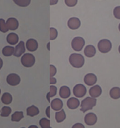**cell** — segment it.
<instances>
[{
	"label": "cell",
	"instance_id": "6da1fadb",
	"mask_svg": "<svg viewBox=\"0 0 120 128\" xmlns=\"http://www.w3.org/2000/svg\"><path fill=\"white\" fill-rule=\"evenodd\" d=\"M69 61L74 68H80L83 66L85 60L82 55L78 54H72L69 58Z\"/></svg>",
	"mask_w": 120,
	"mask_h": 128
},
{
	"label": "cell",
	"instance_id": "7a4b0ae2",
	"mask_svg": "<svg viewBox=\"0 0 120 128\" xmlns=\"http://www.w3.org/2000/svg\"><path fill=\"white\" fill-rule=\"evenodd\" d=\"M97 99L93 98L87 97L82 101L81 104L80 110L85 113L89 110H91L96 105Z\"/></svg>",
	"mask_w": 120,
	"mask_h": 128
},
{
	"label": "cell",
	"instance_id": "3957f363",
	"mask_svg": "<svg viewBox=\"0 0 120 128\" xmlns=\"http://www.w3.org/2000/svg\"><path fill=\"white\" fill-rule=\"evenodd\" d=\"M35 57L31 54H25L21 58V64L25 68H31L34 65Z\"/></svg>",
	"mask_w": 120,
	"mask_h": 128
},
{
	"label": "cell",
	"instance_id": "277c9868",
	"mask_svg": "<svg viewBox=\"0 0 120 128\" xmlns=\"http://www.w3.org/2000/svg\"><path fill=\"white\" fill-rule=\"evenodd\" d=\"M98 48L102 54H106L110 51L112 48V44L108 40H101L98 44Z\"/></svg>",
	"mask_w": 120,
	"mask_h": 128
},
{
	"label": "cell",
	"instance_id": "5b68a950",
	"mask_svg": "<svg viewBox=\"0 0 120 128\" xmlns=\"http://www.w3.org/2000/svg\"><path fill=\"white\" fill-rule=\"evenodd\" d=\"M85 45V41L81 37H75L72 40L71 46L75 51H81Z\"/></svg>",
	"mask_w": 120,
	"mask_h": 128
},
{
	"label": "cell",
	"instance_id": "8992f818",
	"mask_svg": "<svg viewBox=\"0 0 120 128\" xmlns=\"http://www.w3.org/2000/svg\"><path fill=\"white\" fill-rule=\"evenodd\" d=\"M87 89L82 84H78L75 85L73 89V94L75 96L79 98H81L86 95Z\"/></svg>",
	"mask_w": 120,
	"mask_h": 128
},
{
	"label": "cell",
	"instance_id": "52a82bcc",
	"mask_svg": "<svg viewBox=\"0 0 120 128\" xmlns=\"http://www.w3.org/2000/svg\"><path fill=\"white\" fill-rule=\"evenodd\" d=\"M20 81H21L20 77L16 74H11L7 77V82L10 86H15L18 85L20 83Z\"/></svg>",
	"mask_w": 120,
	"mask_h": 128
},
{
	"label": "cell",
	"instance_id": "ba28073f",
	"mask_svg": "<svg viewBox=\"0 0 120 128\" xmlns=\"http://www.w3.org/2000/svg\"><path fill=\"white\" fill-rule=\"evenodd\" d=\"M85 123L88 126L94 125L97 122V117L95 114L93 113H89L85 115L84 118Z\"/></svg>",
	"mask_w": 120,
	"mask_h": 128
},
{
	"label": "cell",
	"instance_id": "9c48e42d",
	"mask_svg": "<svg viewBox=\"0 0 120 128\" xmlns=\"http://www.w3.org/2000/svg\"><path fill=\"white\" fill-rule=\"evenodd\" d=\"M7 27L8 30H11V31H15L18 28L19 26V23L18 21L14 18H10L7 20L6 22Z\"/></svg>",
	"mask_w": 120,
	"mask_h": 128
},
{
	"label": "cell",
	"instance_id": "30bf717a",
	"mask_svg": "<svg viewBox=\"0 0 120 128\" xmlns=\"http://www.w3.org/2000/svg\"><path fill=\"white\" fill-rule=\"evenodd\" d=\"M25 52L24 42L23 41L20 42L14 49V52L13 55L16 57H20Z\"/></svg>",
	"mask_w": 120,
	"mask_h": 128
},
{
	"label": "cell",
	"instance_id": "8fae6325",
	"mask_svg": "<svg viewBox=\"0 0 120 128\" xmlns=\"http://www.w3.org/2000/svg\"><path fill=\"white\" fill-rule=\"evenodd\" d=\"M97 81V78L93 74H88L84 77V82L88 86H93Z\"/></svg>",
	"mask_w": 120,
	"mask_h": 128
},
{
	"label": "cell",
	"instance_id": "7c38bea8",
	"mask_svg": "<svg viewBox=\"0 0 120 128\" xmlns=\"http://www.w3.org/2000/svg\"><path fill=\"white\" fill-rule=\"evenodd\" d=\"M89 94L91 98H97L99 97L102 94V89L99 85H95L92 86L89 89Z\"/></svg>",
	"mask_w": 120,
	"mask_h": 128
},
{
	"label": "cell",
	"instance_id": "4fadbf2b",
	"mask_svg": "<svg viewBox=\"0 0 120 128\" xmlns=\"http://www.w3.org/2000/svg\"><path fill=\"white\" fill-rule=\"evenodd\" d=\"M81 25V21L77 18H71L68 20V26L71 30H75L79 28Z\"/></svg>",
	"mask_w": 120,
	"mask_h": 128
},
{
	"label": "cell",
	"instance_id": "5bb4252c",
	"mask_svg": "<svg viewBox=\"0 0 120 128\" xmlns=\"http://www.w3.org/2000/svg\"><path fill=\"white\" fill-rule=\"evenodd\" d=\"M38 44L36 40L30 39L27 41L26 48L30 52H34L38 49Z\"/></svg>",
	"mask_w": 120,
	"mask_h": 128
},
{
	"label": "cell",
	"instance_id": "9a60e30c",
	"mask_svg": "<svg viewBox=\"0 0 120 128\" xmlns=\"http://www.w3.org/2000/svg\"><path fill=\"white\" fill-rule=\"evenodd\" d=\"M51 107L54 110H60L63 107V102L60 99H54L52 100L51 103Z\"/></svg>",
	"mask_w": 120,
	"mask_h": 128
},
{
	"label": "cell",
	"instance_id": "2e32d148",
	"mask_svg": "<svg viewBox=\"0 0 120 128\" xmlns=\"http://www.w3.org/2000/svg\"><path fill=\"white\" fill-rule=\"evenodd\" d=\"M80 105L79 100L75 98H71L67 101V106L70 109H75Z\"/></svg>",
	"mask_w": 120,
	"mask_h": 128
},
{
	"label": "cell",
	"instance_id": "e0dca14e",
	"mask_svg": "<svg viewBox=\"0 0 120 128\" xmlns=\"http://www.w3.org/2000/svg\"><path fill=\"white\" fill-rule=\"evenodd\" d=\"M96 54V50L95 47L92 45H88L84 50V54L88 58H92L95 56Z\"/></svg>",
	"mask_w": 120,
	"mask_h": 128
},
{
	"label": "cell",
	"instance_id": "ac0fdd59",
	"mask_svg": "<svg viewBox=\"0 0 120 128\" xmlns=\"http://www.w3.org/2000/svg\"><path fill=\"white\" fill-rule=\"evenodd\" d=\"M18 40H19L18 36L14 33L10 34L7 36V41L9 44L12 45H14L17 44Z\"/></svg>",
	"mask_w": 120,
	"mask_h": 128
},
{
	"label": "cell",
	"instance_id": "d6986e66",
	"mask_svg": "<svg viewBox=\"0 0 120 128\" xmlns=\"http://www.w3.org/2000/svg\"><path fill=\"white\" fill-rule=\"evenodd\" d=\"M71 95L70 89L68 86H63L60 89V96L62 99H67Z\"/></svg>",
	"mask_w": 120,
	"mask_h": 128
},
{
	"label": "cell",
	"instance_id": "ffe728a7",
	"mask_svg": "<svg viewBox=\"0 0 120 128\" xmlns=\"http://www.w3.org/2000/svg\"><path fill=\"white\" fill-rule=\"evenodd\" d=\"M39 113H40V111H39L38 108H37L34 105L28 107L27 109V114L29 116L34 117L35 116L38 115Z\"/></svg>",
	"mask_w": 120,
	"mask_h": 128
},
{
	"label": "cell",
	"instance_id": "44dd1931",
	"mask_svg": "<svg viewBox=\"0 0 120 128\" xmlns=\"http://www.w3.org/2000/svg\"><path fill=\"white\" fill-rule=\"evenodd\" d=\"M109 95L111 98L118 99L120 98V88L118 87H114L111 89Z\"/></svg>",
	"mask_w": 120,
	"mask_h": 128
},
{
	"label": "cell",
	"instance_id": "7402d4cb",
	"mask_svg": "<svg viewBox=\"0 0 120 128\" xmlns=\"http://www.w3.org/2000/svg\"><path fill=\"white\" fill-rule=\"evenodd\" d=\"M13 100V98L11 94L9 93H4L3 94L2 97H1V102L4 105H9L12 102Z\"/></svg>",
	"mask_w": 120,
	"mask_h": 128
},
{
	"label": "cell",
	"instance_id": "603a6c76",
	"mask_svg": "<svg viewBox=\"0 0 120 128\" xmlns=\"http://www.w3.org/2000/svg\"><path fill=\"white\" fill-rule=\"evenodd\" d=\"M14 52V48L10 46H6L3 49V55L5 56H10Z\"/></svg>",
	"mask_w": 120,
	"mask_h": 128
},
{
	"label": "cell",
	"instance_id": "cb8c5ba5",
	"mask_svg": "<svg viewBox=\"0 0 120 128\" xmlns=\"http://www.w3.org/2000/svg\"><path fill=\"white\" fill-rule=\"evenodd\" d=\"M66 118V114L63 109L60 110V112H57L55 114V119L57 123H61L65 120Z\"/></svg>",
	"mask_w": 120,
	"mask_h": 128
},
{
	"label": "cell",
	"instance_id": "d4e9b609",
	"mask_svg": "<svg viewBox=\"0 0 120 128\" xmlns=\"http://www.w3.org/2000/svg\"><path fill=\"white\" fill-rule=\"evenodd\" d=\"M24 118L23 112H16L12 114L11 121L12 122H20Z\"/></svg>",
	"mask_w": 120,
	"mask_h": 128
},
{
	"label": "cell",
	"instance_id": "484cf974",
	"mask_svg": "<svg viewBox=\"0 0 120 128\" xmlns=\"http://www.w3.org/2000/svg\"><path fill=\"white\" fill-rule=\"evenodd\" d=\"M57 90V88L55 86H50V91L47 95V98L48 99L49 102H50V99L51 98L54 97L55 95H56Z\"/></svg>",
	"mask_w": 120,
	"mask_h": 128
},
{
	"label": "cell",
	"instance_id": "4316f807",
	"mask_svg": "<svg viewBox=\"0 0 120 128\" xmlns=\"http://www.w3.org/2000/svg\"><path fill=\"white\" fill-rule=\"evenodd\" d=\"M40 125L41 128H51L50 120L46 118H43L40 120Z\"/></svg>",
	"mask_w": 120,
	"mask_h": 128
},
{
	"label": "cell",
	"instance_id": "83f0119b",
	"mask_svg": "<svg viewBox=\"0 0 120 128\" xmlns=\"http://www.w3.org/2000/svg\"><path fill=\"white\" fill-rule=\"evenodd\" d=\"M11 109L8 106H4L1 109V117H8L11 114Z\"/></svg>",
	"mask_w": 120,
	"mask_h": 128
},
{
	"label": "cell",
	"instance_id": "f1b7e54d",
	"mask_svg": "<svg viewBox=\"0 0 120 128\" xmlns=\"http://www.w3.org/2000/svg\"><path fill=\"white\" fill-rule=\"evenodd\" d=\"M14 2L17 5H18V6H21V7H25V6H29L30 2H31V1H30V0H25V1H22V0L17 1V0H14Z\"/></svg>",
	"mask_w": 120,
	"mask_h": 128
},
{
	"label": "cell",
	"instance_id": "f546056e",
	"mask_svg": "<svg viewBox=\"0 0 120 128\" xmlns=\"http://www.w3.org/2000/svg\"><path fill=\"white\" fill-rule=\"evenodd\" d=\"M0 31L3 33H6L8 31L6 24L5 23L4 20L3 19H0Z\"/></svg>",
	"mask_w": 120,
	"mask_h": 128
},
{
	"label": "cell",
	"instance_id": "4dcf8cb0",
	"mask_svg": "<svg viewBox=\"0 0 120 128\" xmlns=\"http://www.w3.org/2000/svg\"><path fill=\"white\" fill-rule=\"evenodd\" d=\"M50 40H54L56 39L57 35H58V32L57 30L54 28H50Z\"/></svg>",
	"mask_w": 120,
	"mask_h": 128
},
{
	"label": "cell",
	"instance_id": "1f68e13d",
	"mask_svg": "<svg viewBox=\"0 0 120 128\" xmlns=\"http://www.w3.org/2000/svg\"><path fill=\"white\" fill-rule=\"evenodd\" d=\"M65 3L68 6L72 7V6H74L77 4V0H72V1H70V0H65Z\"/></svg>",
	"mask_w": 120,
	"mask_h": 128
},
{
	"label": "cell",
	"instance_id": "d6a6232c",
	"mask_svg": "<svg viewBox=\"0 0 120 128\" xmlns=\"http://www.w3.org/2000/svg\"><path fill=\"white\" fill-rule=\"evenodd\" d=\"M114 16L116 19L120 20V6H116L114 10Z\"/></svg>",
	"mask_w": 120,
	"mask_h": 128
},
{
	"label": "cell",
	"instance_id": "836d02e7",
	"mask_svg": "<svg viewBox=\"0 0 120 128\" xmlns=\"http://www.w3.org/2000/svg\"><path fill=\"white\" fill-rule=\"evenodd\" d=\"M57 73V70L54 65H50V77H53Z\"/></svg>",
	"mask_w": 120,
	"mask_h": 128
},
{
	"label": "cell",
	"instance_id": "e575fe53",
	"mask_svg": "<svg viewBox=\"0 0 120 128\" xmlns=\"http://www.w3.org/2000/svg\"><path fill=\"white\" fill-rule=\"evenodd\" d=\"M72 128H85V127L81 124H76L72 126Z\"/></svg>",
	"mask_w": 120,
	"mask_h": 128
},
{
	"label": "cell",
	"instance_id": "d590c367",
	"mask_svg": "<svg viewBox=\"0 0 120 128\" xmlns=\"http://www.w3.org/2000/svg\"><path fill=\"white\" fill-rule=\"evenodd\" d=\"M45 114L48 118H50V107L48 106L45 110Z\"/></svg>",
	"mask_w": 120,
	"mask_h": 128
},
{
	"label": "cell",
	"instance_id": "8d00e7d4",
	"mask_svg": "<svg viewBox=\"0 0 120 128\" xmlns=\"http://www.w3.org/2000/svg\"><path fill=\"white\" fill-rule=\"evenodd\" d=\"M57 83L56 79L54 78V77H50V84L53 85V84H55Z\"/></svg>",
	"mask_w": 120,
	"mask_h": 128
},
{
	"label": "cell",
	"instance_id": "74e56055",
	"mask_svg": "<svg viewBox=\"0 0 120 128\" xmlns=\"http://www.w3.org/2000/svg\"><path fill=\"white\" fill-rule=\"evenodd\" d=\"M3 65V60H1V58H0V70H1V68H2Z\"/></svg>",
	"mask_w": 120,
	"mask_h": 128
},
{
	"label": "cell",
	"instance_id": "f35d334b",
	"mask_svg": "<svg viewBox=\"0 0 120 128\" xmlns=\"http://www.w3.org/2000/svg\"><path fill=\"white\" fill-rule=\"evenodd\" d=\"M28 128H38L37 127V126H35V125H31V126H29V127H28Z\"/></svg>",
	"mask_w": 120,
	"mask_h": 128
},
{
	"label": "cell",
	"instance_id": "ab89813d",
	"mask_svg": "<svg viewBox=\"0 0 120 128\" xmlns=\"http://www.w3.org/2000/svg\"><path fill=\"white\" fill-rule=\"evenodd\" d=\"M119 31H120V24H119Z\"/></svg>",
	"mask_w": 120,
	"mask_h": 128
},
{
	"label": "cell",
	"instance_id": "60d3db41",
	"mask_svg": "<svg viewBox=\"0 0 120 128\" xmlns=\"http://www.w3.org/2000/svg\"><path fill=\"white\" fill-rule=\"evenodd\" d=\"M119 53H120V46H119Z\"/></svg>",
	"mask_w": 120,
	"mask_h": 128
},
{
	"label": "cell",
	"instance_id": "b9f144b4",
	"mask_svg": "<svg viewBox=\"0 0 120 128\" xmlns=\"http://www.w3.org/2000/svg\"><path fill=\"white\" fill-rule=\"evenodd\" d=\"M0 94H1V90H0Z\"/></svg>",
	"mask_w": 120,
	"mask_h": 128
},
{
	"label": "cell",
	"instance_id": "7bdbcfd3",
	"mask_svg": "<svg viewBox=\"0 0 120 128\" xmlns=\"http://www.w3.org/2000/svg\"></svg>",
	"mask_w": 120,
	"mask_h": 128
},
{
	"label": "cell",
	"instance_id": "ee69618b",
	"mask_svg": "<svg viewBox=\"0 0 120 128\" xmlns=\"http://www.w3.org/2000/svg\"></svg>",
	"mask_w": 120,
	"mask_h": 128
}]
</instances>
